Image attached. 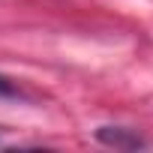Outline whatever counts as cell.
Returning <instances> with one entry per match:
<instances>
[{"label":"cell","instance_id":"7a4b0ae2","mask_svg":"<svg viewBox=\"0 0 153 153\" xmlns=\"http://www.w3.org/2000/svg\"><path fill=\"white\" fill-rule=\"evenodd\" d=\"M21 96H24V90L18 87V81L0 75V99H21Z\"/></svg>","mask_w":153,"mask_h":153},{"label":"cell","instance_id":"6da1fadb","mask_svg":"<svg viewBox=\"0 0 153 153\" xmlns=\"http://www.w3.org/2000/svg\"><path fill=\"white\" fill-rule=\"evenodd\" d=\"M96 138L108 147H123V150H138L144 147V138L135 135L132 129H123V126H99L96 129Z\"/></svg>","mask_w":153,"mask_h":153}]
</instances>
